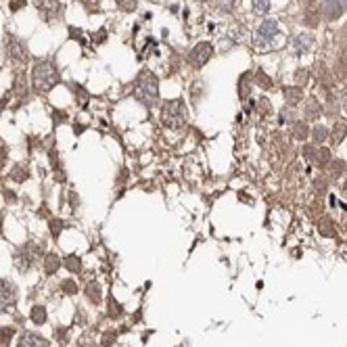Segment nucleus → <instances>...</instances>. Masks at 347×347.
<instances>
[{
  "mask_svg": "<svg viewBox=\"0 0 347 347\" xmlns=\"http://www.w3.org/2000/svg\"><path fill=\"white\" fill-rule=\"evenodd\" d=\"M134 96L138 103H142L144 107H155L159 101V82L149 69H144L136 79V90Z\"/></svg>",
  "mask_w": 347,
  "mask_h": 347,
  "instance_id": "1",
  "label": "nucleus"
},
{
  "mask_svg": "<svg viewBox=\"0 0 347 347\" xmlns=\"http://www.w3.org/2000/svg\"><path fill=\"white\" fill-rule=\"evenodd\" d=\"M32 84L34 90L38 92H48L52 90V86L59 84V71L52 61H40L34 71H32Z\"/></svg>",
  "mask_w": 347,
  "mask_h": 347,
  "instance_id": "2",
  "label": "nucleus"
},
{
  "mask_svg": "<svg viewBox=\"0 0 347 347\" xmlns=\"http://www.w3.org/2000/svg\"><path fill=\"white\" fill-rule=\"evenodd\" d=\"M161 122L165 128H182L184 122H186V107L182 98H176V101H168L163 105V111H161Z\"/></svg>",
  "mask_w": 347,
  "mask_h": 347,
  "instance_id": "3",
  "label": "nucleus"
},
{
  "mask_svg": "<svg viewBox=\"0 0 347 347\" xmlns=\"http://www.w3.org/2000/svg\"><path fill=\"white\" fill-rule=\"evenodd\" d=\"M213 55V46L209 42H199L195 48L190 50V55H189V63L192 65V67H197V69H201L205 63L211 59Z\"/></svg>",
  "mask_w": 347,
  "mask_h": 347,
  "instance_id": "4",
  "label": "nucleus"
},
{
  "mask_svg": "<svg viewBox=\"0 0 347 347\" xmlns=\"http://www.w3.org/2000/svg\"><path fill=\"white\" fill-rule=\"evenodd\" d=\"M40 249H42V245H25V249L21 253H17V257H15V264H17V268L19 270H30L32 268V264L36 262V257H38V253Z\"/></svg>",
  "mask_w": 347,
  "mask_h": 347,
  "instance_id": "5",
  "label": "nucleus"
},
{
  "mask_svg": "<svg viewBox=\"0 0 347 347\" xmlns=\"http://www.w3.org/2000/svg\"><path fill=\"white\" fill-rule=\"evenodd\" d=\"M15 301H17V291L13 286V283L0 280V312L11 310L15 305Z\"/></svg>",
  "mask_w": 347,
  "mask_h": 347,
  "instance_id": "6",
  "label": "nucleus"
},
{
  "mask_svg": "<svg viewBox=\"0 0 347 347\" xmlns=\"http://www.w3.org/2000/svg\"><path fill=\"white\" fill-rule=\"evenodd\" d=\"M38 13L42 15V19L46 21H50L52 17L59 15V11H61V4H59V0H34Z\"/></svg>",
  "mask_w": 347,
  "mask_h": 347,
  "instance_id": "7",
  "label": "nucleus"
},
{
  "mask_svg": "<svg viewBox=\"0 0 347 347\" xmlns=\"http://www.w3.org/2000/svg\"><path fill=\"white\" fill-rule=\"evenodd\" d=\"M276 30H278V23L274 21V19H268V21H264V23L257 28L255 42H257V44H266V42H270V40L274 38Z\"/></svg>",
  "mask_w": 347,
  "mask_h": 347,
  "instance_id": "8",
  "label": "nucleus"
},
{
  "mask_svg": "<svg viewBox=\"0 0 347 347\" xmlns=\"http://www.w3.org/2000/svg\"><path fill=\"white\" fill-rule=\"evenodd\" d=\"M17 347H50L48 341L40 335H34V332H23L19 337V345Z\"/></svg>",
  "mask_w": 347,
  "mask_h": 347,
  "instance_id": "9",
  "label": "nucleus"
},
{
  "mask_svg": "<svg viewBox=\"0 0 347 347\" xmlns=\"http://www.w3.org/2000/svg\"><path fill=\"white\" fill-rule=\"evenodd\" d=\"M9 55H11L13 61H25V59H28V50H25V46L21 42L11 40L9 42Z\"/></svg>",
  "mask_w": 347,
  "mask_h": 347,
  "instance_id": "10",
  "label": "nucleus"
},
{
  "mask_svg": "<svg viewBox=\"0 0 347 347\" xmlns=\"http://www.w3.org/2000/svg\"><path fill=\"white\" fill-rule=\"evenodd\" d=\"M343 13V6L339 0H324V15L329 19H339Z\"/></svg>",
  "mask_w": 347,
  "mask_h": 347,
  "instance_id": "11",
  "label": "nucleus"
},
{
  "mask_svg": "<svg viewBox=\"0 0 347 347\" xmlns=\"http://www.w3.org/2000/svg\"><path fill=\"white\" fill-rule=\"evenodd\" d=\"M59 266H61V259H59L57 253H48V255L44 257V272L46 274H55L59 270Z\"/></svg>",
  "mask_w": 347,
  "mask_h": 347,
  "instance_id": "12",
  "label": "nucleus"
},
{
  "mask_svg": "<svg viewBox=\"0 0 347 347\" xmlns=\"http://www.w3.org/2000/svg\"><path fill=\"white\" fill-rule=\"evenodd\" d=\"M347 136V124L343 122H337L335 128H332V134H331V140L332 144H341V140Z\"/></svg>",
  "mask_w": 347,
  "mask_h": 347,
  "instance_id": "13",
  "label": "nucleus"
},
{
  "mask_svg": "<svg viewBox=\"0 0 347 347\" xmlns=\"http://www.w3.org/2000/svg\"><path fill=\"white\" fill-rule=\"evenodd\" d=\"M86 295H88V299H90L92 303H101V299H103L101 286H98L96 283H88V284H86Z\"/></svg>",
  "mask_w": 347,
  "mask_h": 347,
  "instance_id": "14",
  "label": "nucleus"
},
{
  "mask_svg": "<svg viewBox=\"0 0 347 347\" xmlns=\"http://www.w3.org/2000/svg\"><path fill=\"white\" fill-rule=\"evenodd\" d=\"M326 168H329V172H331V176H332V178H339L341 174H345L347 163L341 161V159H331V163L326 165Z\"/></svg>",
  "mask_w": 347,
  "mask_h": 347,
  "instance_id": "15",
  "label": "nucleus"
},
{
  "mask_svg": "<svg viewBox=\"0 0 347 347\" xmlns=\"http://www.w3.org/2000/svg\"><path fill=\"white\" fill-rule=\"evenodd\" d=\"M320 113H322L320 105L314 101V98H310V101H308V107H305V117H308V119H316Z\"/></svg>",
  "mask_w": 347,
  "mask_h": 347,
  "instance_id": "16",
  "label": "nucleus"
},
{
  "mask_svg": "<svg viewBox=\"0 0 347 347\" xmlns=\"http://www.w3.org/2000/svg\"><path fill=\"white\" fill-rule=\"evenodd\" d=\"M28 168H25V165H15V168H13V172H11V178L15 180V182H23V180H28Z\"/></svg>",
  "mask_w": 347,
  "mask_h": 347,
  "instance_id": "17",
  "label": "nucleus"
},
{
  "mask_svg": "<svg viewBox=\"0 0 347 347\" xmlns=\"http://www.w3.org/2000/svg\"><path fill=\"white\" fill-rule=\"evenodd\" d=\"M329 163H331V151L320 146V149H318V157H316V165H318V168H326Z\"/></svg>",
  "mask_w": 347,
  "mask_h": 347,
  "instance_id": "18",
  "label": "nucleus"
},
{
  "mask_svg": "<svg viewBox=\"0 0 347 347\" xmlns=\"http://www.w3.org/2000/svg\"><path fill=\"white\" fill-rule=\"evenodd\" d=\"M32 320H34L36 324H44L46 322V310L42 305H36V308H32Z\"/></svg>",
  "mask_w": 347,
  "mask_h": 347,
  "instance_id": "19",
  "label": "nucleus"
},
{
  "mask_svg": "<svg viewBox=\"0 0 347 347\" xmlns=\"http://www.w3.org/2000/svg\"><path fill=\"white\" fill-rule=\"evenodd\" d=\"M65 266H67L69 272H76V274H78L79 270H82V262H79L78 255H69L67 259H65Z\"/></svg>",
  "mask_w": 347,
  "mask_h": 347,
  "instance_id": "20",
  "label": "nucleus"
},
{
  "mask_svg": "<svg viewBox=\"0 0 347 347\" xmlns=\"http://www.w3.org/2000/svg\"><path fill=\"white\" fill-rule=\"evenodd\" d=\"M293 136H295L297 140H308V124H295Z\"/></svg>",
  "mask_w": 347,
  "mask_h": 347,
  "instance_id": "21",
  "label": "nucleus"
},
{
  "mask_svg": "<svg viewBox=\"0 0 347 347\" xmlns=\"http://www.w3.org/2000/svg\"><path fill=\"white\" fill-rule=\"evenodd\" d=\"M326 136H329V130H326L324 126H316V128H314V144L324 142Z\"/></svg>",
  "mask_w": 347,
  "mask_h": 347,
  "instance_id": "22",
  "label": "nucleus"
},
{
  "mask_svg": "<svg viewBox=\"0 0 347 347\" xmlns=\"http://www.w3.org/2000/svg\"><path fill=\"white\" fill-rule=\"evenodd\" d=\"M295 46H297V50H299V52L308 50L310 46H312V36H299V38L295 40Z\"/></svg>",
  "mask_w": 347,
  "mask_h": 347,
  "instance_id": "23",
  "label": "nucleus"
},
{
  "mask_svg": "<svg viewBox=\"0 0 347 347\" xmlns=\"http://www.w3.org/2000/svg\"><path fill=\"white\" fill-rule=\"evenodd\" d=\"M253 9H255V13H268L270 0H253Z\"/></svg>",
  "mask_w": 347,
  "mask_h": 347,
  "instance_id": "24",
  "label": "nucleus"
},
{
  "mask_svg": "<svg viewBox=\"0 0 347 347\" xmlns=\"http://www.w3.org/2000/svg\"><path fill=\"white\" fill-rule=\"evenodd\" d=\"M13 335H15V331H13V329H0V345L9 343Z\"/></svg>",
  "mask_w": 347,
  "mask_h": 347,
  "instance_id": "25",
  "label": "nucleus"
},
{
  "mask_svg": "<svg viewBox=\"0 0 347 347\" xmlns=\"http://www.w3.org/2000/svg\"><path fill=\"white\" fill-rule=\"evenodd\" d=\"M109 303H111V308H109V316H111V318H117L119 314H122V308H119V303H117L113 297H109Z\"/></svg>",
  "mask_w": 347,
  "mask_h": 347,
  "instance_id": "26",
  "label": "nucleus"
},
{
  "mask_svg": "<svg viewBox=\"0 0 347 347\" xmlns=\"http://www.w3.org/2000/svg\"><path fill=\"white\" fill-rule=\"evenodd\" d=\"M117 6L124 11H134L136 9V0H117Z\"/></svg>",
  "mask_w": 347,
  "mask_h": 347,
  "instance_id": "27",
  "label": "nucleus"
},
{
  "mask_svg": "<svg viewBox=\"0 0 347 347\" xmlns=\"http://www.w3.org/2000/svg\"><path fill=\"white\" fill-rule=\"evenodd\" d=\"M61 289H63L65 293H67V295H71V293H76V291H78V284L73 283V280H63Z\"/></svg>",
  "mask_w": 347,
  "mask_h": 347,
  "instance_id": "28",
  "label": "nucleus"
},
{
  "mask_svg": "<svg viewBox=\"0 0 347 347\" xmlns=\"http://www.w3.org/2000/svg\"><path fill=\"white\" fill-rule=\"evenodd\" d=\"M61 230H63V222H61V220H52V222H50V232H52V235L57 237Z\"/></svg>",
  "mask_w": 347,
  "mask_h": 347,
  "instance_id": "29",
  "label": "nucleus"
},
{
  "mask_svg": "<svg viewBox=\"0 0 347 347\" xmlns=\"http://www.w3.org/2000/svg\"><path fill=\"white\" fill-rule=\"evenodd\" d=\"M115 341V332H105L103 335V347H111Z\"/></svg>",
  "mask_w": 347,
  "mask_h": 347,
  "instance_id": "30",
  "label": "nucleus"
},
{
  "mask_svg": "<svg viewBox=\"0 0 347 347\" xmlns=\"http://www.w3.org/2000/svg\"><path fill=\"white\" fill-rule=\"evenodd\" d=\"M320 230H322V235H329V237L335 235V230L331 228V220H324L322 226H320Z\"/></svg>",
  "mask_w": 347,
  "mask_h": 347,
  "instance_id": "31",
  "label": "nucleus"
},
{
  "mask_svg": "<svg viewBox=\"0 0 347 347\" xmlns=\"http://www.w3.org/2000/svg\"><path fill=\"white\" fill-rule=\"evenodd\" d=\"M286 98H289V101H291V103H297V101H299V98H301V92H299L297 88H293V92H291V90H289V92H286Z\"/></svg>",
  "mask_w": 347,
  "mask_h": 347,
  "instance_id": "32",
  "label": "nucleus"
},
{
  "mask_svg": "<svg viewBox=\"0 0 347 347\" xmlns=\"http://www.w3.org/2000/svg\"><path fill=\"white\" fill-rule=\"evenodd\" d=\"M21 6H25V0H11V11H19Z\"/></svg>",
  "mask_w": 347,
  "mask_h": 347,
  "instance_id": "33",
  "label": "nucleus"
},
{
  "mask_svg": "<svg viewBox=\"0 0 347 347\" xmlns=\"http://www.w3.org/2000/svg\"><path fill=\"white\" fill-rule=\"evenodd\" d=\"M314 184H316V189H318V190L326 189V180H324V178H316V182H314Z\"/></svg>",
  "mask_w": 347,
  "mask_h": 347,
  "instance_id": "34",
  "label": "nucleus"
},
{
  "mask_svg": "<svg viewBox=\"0 0 347 347\" xmlns=\"http://www.w3.org/2000/svg\"><path fill=\"white\" fill-rule=\"evenodd\" d=\"M4 157H6V146H4L2 142H0V165H2V163L6 161V159H4Z\"/></svg>",
  "mask_w": 347,
  "mask_h": 347,
  "instance_id": "35",
  "label": "nucleus"
},
{
  "mask_svg": "<svg viewBox=\"0 0 347 347\" xmlns=\"http://www.w3.org/2000/svg\"><path fill=\"white\" fill-rule=\"evenodd\" d=\"M82 4L88 6V9H95V6L98 4V0H82Z\"/></svg>",
  "mask_w": 347,
  "mask_h": 347,
  "instance_id": "36",
  "label": "nucleus"
},
{
  "mask_svg": "<svg viewBox=\"0 0 347 347\" xmlns=\"http://www.w3.org/2000/svg\"><path fill=\"white\" fill-rule=\"evenodd\" d=\"M78 347H96V345L92 343V341H88V339H82V341L78 343Z\"/></svg>",
  "mask_w": 347,
  "mask_h": 347,
  "instance_id": "37",
  "label": "nucleus"
},
{
  "mask_svg": "<svg viewBox=\"0 0 347 347\" xmlns=\"http://www.w3.org/2000/svg\"><path fill=\"white\" fill-rule=\"evenodd\" d=\"M343 107H345V111H347V95L343 96Z\"/></svg>",
  "mask_w": 347,
  "mask_h": 347,
  "instance_id": "38",
  "label": "nucleus"
},
{
  "mask_svg": "<svg viewBox=\"0 0 347 347\" xmlns=\"http://www.w3.org/2000/svg\"><path fill=\"white\" fill-rule=\"evenodd\" d=\"M343 195L347 197V182H345V186H343Z\"/></svg>",
  "mask_w": 347,
  "mask_h": 347,
  "instance_id": "39",
  "label": "nucleus"
},
{
  "mask_svg": "<svg viewBox=\"0 0 347 347\" xmlns=\"http://www.w3.org/2000/svg\"><path fill=\"white\" fill-rule=\"evenodd\" d=\"M0 230H2V224H0Z\"/></svg>",
  "mask_w": 347,
  "mask_h": 347,
  "instance_id": "40",
  "label": "nucleus"
}]
</instances>
